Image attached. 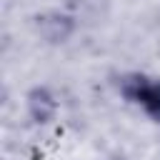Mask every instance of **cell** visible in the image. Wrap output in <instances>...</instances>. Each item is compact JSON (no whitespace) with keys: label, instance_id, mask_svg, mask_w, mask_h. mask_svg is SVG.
I'll return each instance as SVG.
<instances>
[{"label":"cell","instance_id":"obj_2","mask_svg":"<svg viewBox=\"0 0 160 160\" xmlns=\"http://www.w3.org/2000/svg\"><path fill=\"white\" fill-rule=\"evenodd\" d=\"M35 28H38V35L45 38L48 42H65L75 25H72V18L62 12H42L35 18Z\"/></svg>","mask_w":160,"mask_h":160},{"label":"cell","instance_id":"obj_1","mask_svg":"<svg viewBox=\"0 0 160 160\" xmlns=\"http://www.w3.org/2000/svg\"><path fill=\"white\" fill-rule=\"evenodd\" d=\"M122 95L138 102L150 118L160 120V80H148L142 75H132L122 80Z\"/></svg>","mask_w":160,"mask_h":160},{"label":"cell","instance_id":"obj_3","mask_svg":"<svg viewBox=\"0 0 160 160\" xmlns=\"http://www.w3.org/2000/svg\"><path fill=\"white\" fill-rule=\"evenodd\" d=\"M58 110V102L48 88H35L28 95V112L35 122H50Z\"/></svg>","mask_w":160,"mask_h":160}]
</instances>
